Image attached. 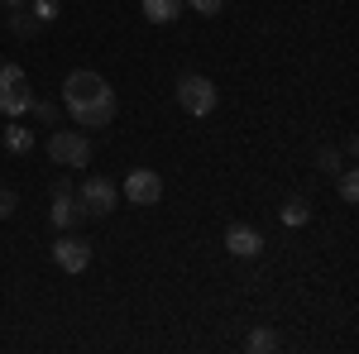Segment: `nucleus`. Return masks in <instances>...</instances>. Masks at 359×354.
<instances>
[{
	"label": "nucleus",
	"mask_w": 359,
	"mask_h": 354,
	"mask_svg": "<svg viewBox=\"0 0 359 354\" xmlns=\"http://www.w3.org/2000/svg\"><path fill=\"white\" fill-rule=\"evenodd\" d=\"M62 106H67V115L82 130H106L115 120V91L101 72H86L82 67V72H72L62 82Z\"/></svg>",
	"instance_id": "nucleus-1"
},
{
	"label": "nucleus",
	"mask_w": 359,
	"mask_h": 354,
	"mask_svg": "<svg viewBox=\"0 0 359 354\" xmlns=\"http://www.w3.org/2000/svg\"><path fill=\"white\" fill-rule=\"evenodd\" d=\"M34 106V91H29V77L20 62H0V110L10 120H20L25 110Z\"/></svg>",
	"instance_id": "nucleus-2"
},
{
	"label": "nucleus",
	"mask_w": 359,
	"mask_h": 354,
	"mask_svg": "<svg viewBox=\"0 0 359 354\" xmlns=\"http://www.w3.org/2000/svg\"><path fill=\"white\" fill-rule=\"evenodd\" d=\"M216 101H221V96H216V82H211V77H201V72L177 77V106L187 110V115L201 120V115H211V110H216Z\"/></svg>",
	"instance_id": "nucleus-3"
},
{
	"label": "nucleus",
	"mask_w": 359,
	"mask_h": 354,
	"mask_svg": "<svg viewBox=\"0 0 359 354\" xmlns=\"http://www.w3.org/2000/svg\"><path fill=\"white\" fill-rule=\"evenodd\" d=\"M48 158L57 168H86L91 163V139L82 130H53L48 135Z\"/></svg>",
	"instance_id": "nucleus-4"
},
{
	"label": "nucleus",
	"mask_w": 359,
	"mask_h": 354,
	"mask_svg": "<svg viewBox=\"0 0 359 354\" xmlns=\"http://www.w3.org/2000/svg\"><path fill=\"white\" fill-rule=\"evenodd\" d=\"M125 201H130V206H158V201H163V177H158L154 168H135V172L125 177Z\"/></svg>",
	"instance_id": "nucleus-5"
},
{
	"label": "nucleus",
	"mask_w": 359,
	"mask_h": 354,
	"mask_svg": "<svg viewBox=\"0 0 359 354\" xmlns=\"http://www.w3.org/2000/svg\"><path fill=\"white\" fill-rule=\"evenodd\" d=\"M115 196H120V191H115L111 177H86L77 201H82L86 216H111V211H115Z\"/></svg>",
	"instance_id": "nucleus-6"
},
{
	"label": "nucleus",
	"mask_w": 359,
	"mask_h": 354,
	"mask_svg": "<svg viewBox=\"0 0 359 354\" xmlns=\"http://www.w3.org/2000/svg\"><path fill=\"white\" fill-rule=\"evenodd\" d=\"M53 264H57L62 273H86V264H91V245H86L82 235H57Z\"/></svg>",
	"instance_id": "nucleus-7"
},
{
	"label": "nucleus",
	"mask_w": 359,
	"mask_h": 354,
	"mask_svg": "<svg viewBox=\"0 0 359 354\" xmlns=\"http://www.w3.org/2000/svg\"><path fill=\"white\" fill-rule=\"evenodd\" d=\"M225 249H230L235 259H259V254H264V235H259L254 225H230V230H225Z\"/></svg>",
	"instance_id": "nucleus-8"
},
{
	"label": "nucleus",
	"mask_w": 359,
	"mask_h": 354,
	"mask_svg": "<svg viewBox=\"0 0 359 354\" xmlns=\"http://www.w3.org/2000/svg\"><path fill=\"white\" fill-rule=\"evenodd\" d=\"M48 216H53L57 230H72V225H77V220L86 216V211H82V201H77V196L67 191V182H57V187H53V211H48Z\"/></svg>",
	"instance_id": "nucleus-9"
},
{
	"label": "nucleus",
	"mask_w": 359,
	"mask_h": 354,
	"mask_svg": "<svg viewBox=\"0 0 359 354\" xmlns=\"http://www.w3.org/2000/svg\"><path fill=\"white\" fill-rule=\"evenodd\" d=\"M278 216H283V225H287V230H302L306 220H311V201H306V196H287Z\"/></svg>",
	"instance_id": "nucleus-10"
},
{
	"label": "nucleus",
	"mask_w": 359,
	"mask_h": 354,
	"mask_svg": "<svg viewBox=\"0 0 359 354\" xmlns=\"http://www.w3.org/2000/svg\"><path fill=\"white\" fill-rule=\"evenodd\" d=\"M182 15V0H144V20L149 25H172Z\"/></svg>",
	"instance_id": "nucleus-11"
},
{
	"label": "nucleus",
	"mask_w": 359,
	"mask_h": 354,
	"mask_svg": "<svg viewBox=\"0 0 359 354\" xmlns=\"http://www.w3.org/2000/svg\"><path fill=\"white\" fill-rule=\"evenodd\" d=\"M0 144H5L10 154H29V149H34V130H25V125H5Z\"/></svg>",
	"instance_id": "nucleus-12"
},
{
	"label": "nucleus",
	"mask_w": 359,
	"mask_h": 354,
	"mask_svg": "<svg viewBox=\"0 0 359 354\" xmlns=\"http://www.w3.org/2000/svg\"><path fill=\"white\" fill-rule=\"evenodd\" d=\"M245 345H249L254 354H269V350H278V335H273L269 326H254V330H249V340H245Z\"/></svg>",
	"instance_id": "nucleus-13"
},
{
	"label": "nucleus",
	"mask_w": 359,
	"mask_h": 354,
	"mask_svg": "<svg viewBox=\"0 0 359 354\" xmlns=\"http://www.w3.org/2000/svg\"><path fill=\"white\" fill-rule=\"evenodd\" d=\"M340 201H345V206H355V201H359V177H355V168H340Z\"/></svg>",
	"instance_id": "nucleus-14"
},
{
	"label": "nucleus",
	"mask_w": 359,
	"mask_h": 354,
	"mask_svg": "<svg viewBox=\"0 0 359 354\" xmlns=\"http://www.w3.org/2000/svg\"><path fill=\"white\" fill-rule=\"evenodd\" d=\"M29 15H34L39 25H48V20H57V0H34V5H29Z\"/></svg>",
	"instance_id": "nucleus-15"
},
{
	"label": "nucleus",
	"mask_w": 359,
	"mask_h": 354,
	"mask_svg": "<svg viewBox=\"0 0 359 354\" xmlns=\"http://www.w3.org/2000/svg\"><path fill=\"white\" fill-rule=\"evenodd\" d=\"M10 29H15L20 39H34V34H39V20H34V15H15V20H10Z\"/></svg>",
	"instance_id": "nucleus-16"
},
{
	"label": "nucleus",
	"mask_w": 359,
	"mask_h": 354,
	"mask_svg": "<svg viewBox=\"0 0 359 354\" xmlns=\"http://www.w3.org/2000/svg\"><path fill=\"white\" fill-rule=\"evenodd\" d=\"M15 206H20V196H15L10 187H0V220H10V216H15Z\"/></svg>",
	"instance_id": "nucleus-17"
},
{
	"label": "nucleus",
	"mask_w": 359,
	"mask_h": 354,
	"mask_svg": "<svg viewBox=\"0 0 359 354\" xmlns=\"http://www.w3.org/2000/svg\"><path fill=\"white\" fill-rule=\"evenodd\" d=\"M187 5H192L196 15H221V5H225V0H187Z\"/></svg>",
	"instance_id": "nucleus-18"
},
{
	"label": "nucleus",
	"mask_w": 359,
	"mask_h": 354,
	"mask_svg": "<svg viewBox=\"0 0 359 354\" xmlns=\"http://www.w3.org/2000/svg\"><path fill=\"white\" fill-rule=\"evenodd\" d=\"M29 110H34V115H39L43 125H53V120H57V110L48 106V101H34V106H29Z\"/></svg>",
	"instance_id": "nucleus-19"
},
{
	"label": "nucleus",
	"mask_w": 359,
	"mask_h": 354,
	"mask_svg": "<svg viewBox=\"0 0 359 354\" xmlns=\"http://www.w3.org/2000/svg\"><path fill=\"white\" fill-rule=\"evenodd\" d=\"M321 168H326V172H340V154H335V149H321Z\"/></svg>",
	"instance_id": "nucleus-20"
},
{
	"label": "nucleus",
	"mask_w": 359,
	"mask_h": 354,
	"mask_svg": "<svg viewBox=\"0 0 359 354\" xmlns=\"http://www.w3.org/2000/svg\"><path fill=\"white\" fill-rule=\"evenodd\" d=\"M0 5H25V0H0Z\"/></svg>",
	"instance_id": "nucleus-21"
}]
</instances>
